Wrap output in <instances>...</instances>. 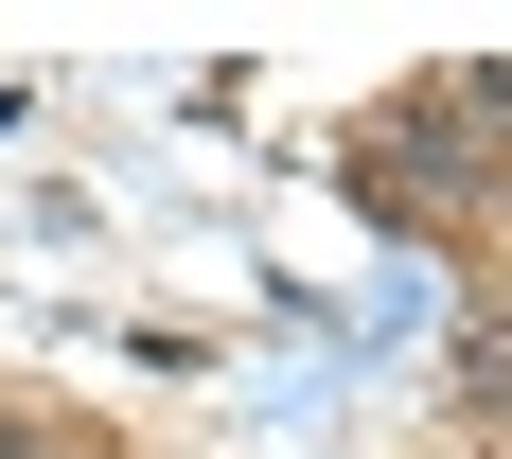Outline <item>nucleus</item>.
<instances>
[{"label": "nucleus", "mask_w": 512, "mask_h": 459, "mask_svg": "<svg viewBox=\"0 0 512 459\" xmlns=\"http://www.w3.org/2000/svg\"><path fill=\"white\" fill-rule=\"evenodd\" d=\"M0 459H36V424H18V407H0Z\"/></svg>", "instance_id": "f257e3e1"}]
</instances>
